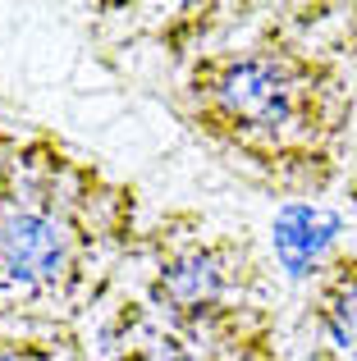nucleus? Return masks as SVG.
Here are the masks:
<instances>
[{"label": "nucleus", "instance_id": "nucleus-1", "mask_svg": "<svg viewBox=\"0 0 357 361\" xmlns=\"http://www.w3.org/2000/svg\"><path fill=\"white\" fill-rule=\"evenodd\" d=\"M138 188L55 133L0 147V316L83 325L124 283L143 238Z\"/></svg>", "mask_w": 357, "mask_h": 361}, {"label": "nucleus", "instance_id": "nucleus-3", "mask_svg": "<svg viewBox=\"0 0 357 361\" xmlns=\"http://www.w3.org/2000/svg\"><path fill=\"white\" fill-rule=\"evenodd\" d=\"M124 288L183 320H229L275 311L270 265L248 229L202 211H170L143 229Z\"/></svg>", "mask_w": 357, "mask_h": 361}, {"label": "nucleus", "instance_id": "nucleus-6", "mask_svg": "<svg viewBox=\"0 0 357 361\" xmlns=\"http://www.w3.org/2000/svg\"><path fill=\"white\" fill-rule=\"evenodd\" d=\"M0 361H92V338L64 320L0 316Z\"/></svg>", "mask_w": 357, "mask_h": 361}, {"label": "nucleus", "instance_id": "nucleus-5", "mask_svg": "<svg viewBox=\"0 0 357 361\" xmlns=\"http://www.w3.org/2000/svg\"><path fill=\"white\" fill-rule=\"evenodd\" d=\"M303 329L312 361H357V252H339L312 270Z\"/></svg>", "mask_w": 357, "mask_h": 361}, {"label": "nucleus", "instance_id": "nucleus-4", "mask_svg": "<svg viewBox=\"0 0 357 361\" xmlns=\"http://www.w3.org/2000/svg\"><path fill=\"white\" fill-rule=\"evenodd\" d=\"M92 361H284L279 311L229 320H183L147 307L124 283L97 311Z\"/></svg>", "mask_w": 357, "mask_h": 361}, {"label": "nucleus", "instance_id": "nucleus-2", "mask_svg": "<svg viewBox=\"0 0 357 361\" xmlns=\"http://www.w3.org/2000/svg\"><path fill=\"white\" fill-rule=\"evenodd\" d=\"M178 115L220 156L279 192L312 197L339 178L353 87L325 51L261 27L202 46L178 78Z\"/></svg>", "mask_w": 357, "mask_h": 361}]
</instances>
